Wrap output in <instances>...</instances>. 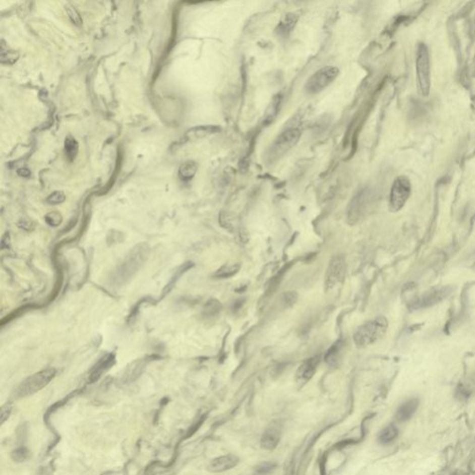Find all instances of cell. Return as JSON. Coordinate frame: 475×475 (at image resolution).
<instances>
[{"mask_svg": "<svg viewBox=\"0 0 475 475\" xmlns=\"http://www.w3.org/2000/svg\"><path fill=\"white\" fill-rule=\"evenodd\" d=\"M150 254V247L146 244H139L131 250L122 263L116 267L111 276V282L115 286L128 283L143 266Z\"/></svg>", "mask_w": 475, "mask_h": 475, "instance_id": "obj_1", "label": "cell"}, {"mask_svg": "<svg viewBox=\"0 0 475 475\" xmlns=\"http://www.w3.org/2000/svg\"><path fill=\"white\" fill-rule=\"evenodd\" d=\"M388 320L383 316L367 321L353 333V342L358 347H366L381 340L388 329Z\"/></svg>", "mask_w": 475, "mask_h": 475, "instance_id": "obj_2", "label": "cell"}, {"mask_svg": "<svg viewBox=\"0 0 475 475\" xmlns=\"http://www.w3.org/2000/svg\"><path fill=\"white\" fill-rule=\"evenodd\" d=\"M416 73L419 92L423 97H428L431 90V62L428 47L423 43L418 46Z\"/></svg>", "mask_w": 475, "mask_h": 475, "instance_id": "obj_3", "label": "cell"}, {"mask_svg": "<svg viewBox=\"0 0 475 475\" xmlns=\"http://www.w3.org/2000/svg\"><path fill=\"white\" fill-rule=\"evenodd\" d=\"M56 373L57 371L53 368H47L46 370L36 372L32 376L25 379L20 384L16 390L15 395L19 398H22L39 392L52 381L54 377L56 376Z\"/></svg>", "mask_w": 475, "mask_h": 475, "instance_id": "obj_4", "label": "cell"}, {"mask_svg": "<svg viewBox=\"0 0 475 475\" xmlns=\"http://www.w3.org/2000/svg\"><path fill=\"white\" fill-rule=\"evenodd\" d=\"M300 137L301 132L298 128H291L286 129L278 136V138L273 142L272 145L270 146L269 150L267 151V160L270 162H275L280 157L283 156L285 153H287L292 147L295 146Z\"/></svg>", "mask_w": 475, "mask_h": 475, "instance_id": "obj_5", "label": "cell"}, {"mask_svg": "<svg viewBox=\"0 0 475 475\" xmlns=\"http://www.w3.org/2000/svg\"><path fill=\"white\" fill-rule=\"evenodd\" d=\"M339 75V69L335 66H324L315 72L307 79L305 85V91L308 95H315L323 91L334 81Z\"/></svg>", "mask_w": 475, "mask_h": 475, "instance_id": "obj_6", "label": "cell"}, {"mask_svg": "<svg viewBox=\"0 0 475 475\" xmlns=\"http://www.w3.org/2000/svg\"><path fill=\"white\" fill-rule=\"evenodd\" d=\"M346 275V261L342 255H333L325 274V291L329 292L342 285Z\"/></svg>", "mask_w": 475, "mask_h": 475, "instance_id": "obj_7", "label": "cell"}, {"mask_svg": "<svg viewBox=\"0 0 475 475\" xmlns=\"http://www.w3.org/2000/svg\"><path fill=\"white\" fill-rule=\"evenodd\" d=\"M411 194V183L405 175H400L394 180L389 197V210L396 213L404 207Z\"/></svg>", "mask_w": 475, "mask_h": 475, "instance_id": "obj_8", "label": "cell"}, {"mask_svg": "<svg viewBox=\"0 0 475 475\" xmlns=\"http://www.w3.org/2000/svg\"><path fill=\"white\" fill-rule=\"evenodd\" d=\"M371 197V190L366 188L352 198L347 207V221L350 225L357 224L362 215L365 214Z\"/></svg>", "mask_w": 475, "mask_h": 475, "instance_id": "obj_9", "label": "cell"}, {"mask_svg": "<svg viewBox=\"0 0 475 475\" xmlns=\"http://www.w3.org/2000/svg\"><path fill=\"white\" fill-rule=\"evenodd\" d=\"M320 362V357H313L305 360L296 371L295 381L298 385L303 386L308 383L316 373Z\"/></svg>", "mask_w": 475, "mask_h": 475, "instance_id": "obj_10", "label": "cell"}, {"mask_svg": "<svg viewBox=\"0 0 475 475\" xmlns=\"http://www.w3.org/2000/svg\"><path fill=\"white\" fill-rule=\"evenodd\" d=\"M449 294V290L447 288H441L437 290H433L426 292L423 294L417 301L414 302L413 307L415 309L419 308H423V307H428L430 306H433L436 303L443 300L445 297Z\"/></svg>", "mask_w": 475, "mask_h": 475, "instance_id": "obj_11", "label": "cell"}, {"mask_svg": "<svg viewBox=\"0 0 475 475\" xmlns=\"http://www.w3.org/2000/svg\"><path fill=\"white\" fill-rule=\"evenodd\" d=\"M114 363H115V355L113 353H108L104 357H102L97 362V364L93 367L92 370L90 371L89 381L91 383L97 381L104 372L114 365Z\"/></svg>", "mask_w": 475, "mask_h": 475, "instance_id": "obj_12", "label": "cell"}, {"mask_svg": "<svg viewBox=\"0 0 475 475\" xmlns=\"http://www.w3.org/2000/svg\"><path fill=\"white\" fill-rule=\"evenodd\" d=\"M239 462V458L233 455L222 456L215 458L209 464L208 469L212 472H222L234 468Z\"/></svg>", "mask_w": 475, "mask_h": 475, "instance_id": "obj_13", "label": "cell"}, {"mask_svg": "<svg viewBox=\"0 0 475 475\" xmlns=\"http://www.w3.org/2000/svg\"><path fill=\"white\" fill-rule=\"evenodd\" d=\"M418 406H419V401L416 398L407 400L405 403H403L397 409L395 414L396 420L400 423L408 421L417 410Z\"/></svg>", "mask_w": 475, "mask_h": 475, "instance_id": "obj_14", "label": "cell"}, {"mask_svg": "<svg viewBox=\"0 0 475 475\" xmlns=\"http://www.w3.org/2000/svg\"><path fill=\"white\" fill-rule=\"evenodd\" d=\"M219 131H220V128L216 126H199V127H195L188 130L185 137L187 139L194 140V139H203L204 137L217 133Z\"/></svg>", "mask_w": 475, "mask_h": 475, "instance_id": "obj_15", "label": "cell"}, {"mask_svg": "<svg viewBox=\"0 0 475 475\" xmlns=\"http://www.w3.org/2000/svg\"><path fill=\"white\" fill-rule=\"evenodd\" d=\"M279 439H280V435L278 429H275V428L267 429L264 433V435H262L261 446L266 450H273L278 446Z\"/></svg>", "mask_w": 475, "mask_h": 475, "instance_id": "obj_16", "label": "cell"}, {"mask_svg": "<svg viewBox=\"0 0 475 475\" xmlns=\"http://www.w3.org/2000/svg\"><path fill=\"white\" fill-rule=\"evenodd\" d=\"M298 21V16H296L293 13H288L286 14L280 23H278L277 27V33L280 36H288L292 29L294 28L296 23Z\"/></svg>", "mask_w": 475, "mask_h": 475, "instance_id": "obj_17", "label": "cell"}, {"mask_svg": "<svg viewBox=\"0 0 475 475\" xmlns=\"http://www.w3.org/2000/svg\"><path fill=\"white\" fill-rule=\"evenodd\" d=\"M192 267H193V264H192V262H187V263H184L183 265H181V266L179 267V269L174 272L173 277L170 279V281H169L168 283L166 284V286L163 288V290H162V298L165 297L171 290L174 289V285L176 284L180 277H181L184 273L187 272L189 269H191Z\"/></svg>", "mask_w": 475, "mask_h": 475, "instance_id": "obj_18", "label": "cell"}, {"mask_svg": "<svg viewBox=\"0 0 475 475\" xmlns=\"http://www.w3.org/2000/svg\"><path fill=\"white\" fill-rule=\"evenodd\" d=\"M20 57V54L17 51L11 49L9 46H6L4 40L1 41V48H0V61L2 64H15Z\"/></svg>", "mask_w": 475, "mask_h": 475, "instance_id": "obj_19", "label": "cell"}, {"mask_svg": "<svg viewBox=\"0 0 475 475\" xmlns=\"http://www.w3.org/2000/svg\"><path fill=\"white\" fill-rule=\"evenodd\" d=\"M197 163L193 161H187L181 164L179 170V175L180 179L184 181L191 180L194 177L197 173Z\"/></svg>", "mask_w": 475, "mask_h": 475, "instance_id": "obj_20", "label": "cell"}, {"mask_svg": "<svg viewBox=\"0 0 475 475\" xmlns=\"http://www.w3.org/2000/svg\"><path fill=\"white\" fill-rule=\"evenodd\" d=\"M397 435H398V429L394 426V424H390L381 431V433L378 436V440L382 445H388L397 437Z\"/></svg>", "mask_w": 475, "mask_h": 475, "instance_id": "obj_21", "label": "cell"}, {"mask_svg": "<svg viewBox=\"0 0 475 475\" xmlns=\"http://www.w3.org/2000/svg\"><path fill=\"white\" fill-rule=\"evenodd\" d=\"M78 149H79V146L76 139L73 138L71 135L66 137L65 143H64V151H65L66 158L69 160L70 162L76 159V155L78 153Z\"/></svg>", "mask_w": 475, "mask_h": 475, "instance_id": "obj_22", "label": "cell"}, {"mask_svg": "<svg viewBox=\"0 0 475 475\" xmlns=\"http://www.w3.org/2000/svg\"><path fill=\"white\" fill-rule=\"evenodd\" d=\"M240 269H241V265L240 264L225 265L215 272V277L219 278H231L239 272Z\"/></svg>", "mask_w": 475, "mask_h": 475, "instance_id": "obj_23", "label": "cell"}, {"mask_svg": "<svg viewBox=\"0 0 475 475\" xmlns=\"http://www.w3.org/2000/svg\"><path fill=\"white\" fill-rule=\"evenodd\" d=\"M221 308H222V306L217 300H215V299L209 300L203 307V315L205 318L215 317L220 312Z\"/></svg>", "mask_w": 475, "mask_h": 475, "instance_id": "obj_24", "label": "cell"}, {"mask_svg": "<svg viewBox=\"0 0 475 475\" xmlns=\"http://www.w3.org/2000/svg\"><path fill=\"white\" fill-rule=\"evenodd\" d=\"M341 349H342L341 342H337L336 343H334L333 346L330 348L329 351L326 353V357H325L326 362L329 363L330 365H332V364L336 363L337 360H338V355H339V353L341 352Z\"/></svg>", "mask_w": 475, "mask_h": 475, "instance_id": "obj_25", "label": "cell"}, {"mask_svg": "<svg viewBox=\"0 0 475 475\" xmlns=\"http://www.w3.org/2000/svg\"><path fill=\"white\" fill-rule=\"evenodd\" d=\"M45 220L50 226H58L63 222V216L58 212H50L45 216Z\"/></svg>", "mask_w": 475, "mask_h": 475, "instance_id": "obj_26", "label": "cell"}, {"mask_svg": "<svg viewBox=\"0 0 475 475\" xmlns=\"http://www.w3.org/2000/svg\"><path fill=\"white\" fill-rule=\"evenodd\" d=\"M65 9H66V12H67V14L69 16L70 20L72 21V23L76 24L77 26H80L82 24V19L76 9L70 4H67Z\"/></svg>", "mask_w": 475, "mask_h": 475, "instance_id": "obj_27", "label": "cell"}, {"mask_svg": "<svg viewBox=\"0 0 475 475\" xmlns=\"http://www.w3.org/2000/svg\"><path fill=\"white\" fill-rule=\"evenodd\" d=\"M66 196L63 192H54L48 197L46 198V202L49 204H61L65 202Z\"/></svg>", "mask_w": 475, "mask_h": 475, "instance_id": "obj_28", "label": "cell"}, {"mask_svg": "<svg viewBox=\"0 0 475 475\" xmlns=\"http://www.w3.org/2000/svg\"><path fill=\"white\" fill-rule=\"evenodd\" d=\"M12 411V403H7V404H5L4 406L1 407V415H0V418H1V424H3V423L6 422L7 420L10 417Z\"/></svg>", "mask_w": 475, "mask_h": 475, "instance_id": "obj_29", "label": "cell"}, {"mask_svg": "<svg viewBox=\"0 0 475 475\" xmlns=\"http://www.w3.org/2000/svg\"><path fill=\"white\" fill-rule=\"evenodd\" d=\"M18 226L24 229V230H27V231H32L35 228V224L32 221L25 220V219H22L18 223Z\"/></svg>", "mask_w": 475, "mask_h": 475, "instance_id": "obj_30", "label": "cell"}, {"mask_svg": "<svg viewBox=\"0 0 475 475\" xmlns=\"http://www.w3.org/2000/svg\"><path fill=\"white\" fill-rule=\"evenodd\" d=\"M18 174H20L21 176H23V177H28V176H30L31 173H30L28 169L23 168L18 170Z\"/></svg>", "mask_w": 475, "mask_h": 475, "instance_id": "obj_31", "label": "cell"}]
</instances>
